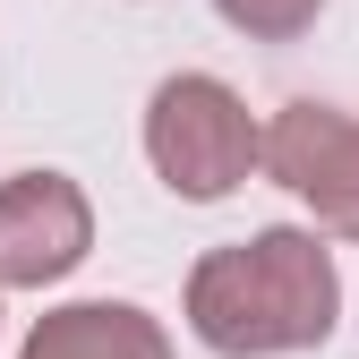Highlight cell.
Masks as SVG:
<instances>
[{"mask_svg":"<svg viewBox=\"0 0 359 359\" xmlns=\"http://www.w3.org/2000/svg\"><path fill=\"white\" fill-rule=\"evenodd\" d=\"M180 317L214 359H299L342 325V265L334 240L308 222H257L248 240H222L189 265Z\"/></svg>","mask_w":359,"mask_h":359,"instance_id":"6da1fadb","label":"cell"},{"mask_svg":"<svg viewBox=\"0 0 359 359\" xmlns=\"http://www.w3.org/2000/svg\"><path fill=\"white\" fill-rule=\"evenodd\" d=\"M146 163L180 205H222L257 180V111L231 77L214 69H171L146 95Z\"/></svg>","mask_w":359,"mask_h":359,"instance_id":"7a4b0ae2","label":"cell"},{"mask_svg":"<svg viewBox=\"0 0 359 359\" xmlns=\"http://www.w3.org/2000/svg\"><path fill=\"white\" fill-rule=\"evenodd\" d=\"M257 171L283 197L308 205L317 240H351L359 248V120L342 103L291 95L274 120H257Z\"/></svg>","mask_w":359,"mask_h":359,"instance_id":"3957f363","label":"cell"},{"mask_svg":"<svg viewBox=\"0 0 359 359\" xmlns=\"http://www.w3.org/2000/svg\"><path fill=\"white\" fill-rule=\"evenodd\" d=\"M95 257V197L69 171H0V299L52 291Z\"/></svg>","mask_w":359,"mask_h":359,"instance_id":"277c9868","label":"cell"},{"mask_svg":"<svg viewBox=\"0 0 359 359\" xmlns=\"http://www.w3.org/2000/svg\"><path fill=\"white\" fill-rule=\"evenodd\" d=\"M18 359H180L171 325L137 299H60L26 325Z\"/></svg>","mask_w":359,"mask_h":359,"instance_id":"5b68a950","label":"cell"},{"mask_svg":"<svg viewBox=\"0 0 359 359\" xmlns=\"http://www.w3.org/2000/svg\"><path fill=\"white\" fill-rule=\"evenodd\" d=\"M205 9L231 26L240 43H299V34H317L325 0H205Z\"/></svg>","mask_w":359,"mask_h":359,"instance_id":"8992f818","label":"cell"}]
</instances>
